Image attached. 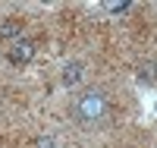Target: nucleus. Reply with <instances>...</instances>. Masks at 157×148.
<instances>
[{
  "label": "nucleus",
  "instance_id": "nucleus-3",
  "mask_svg": "<svg viewBox=\"0 0 157 148\" xmlns=\"http://www.w3.org/2000/svg\"><path fill=\"white\" fill-rule=\"evenodd\" d=\"M19 35V22H3L0 25V38H16Z\"/></svg>",
  "mask_w": 157,
  "mask_h": 148
},
{
  "label": "nucleus",
  "instance_id": "nucleus-2",
  "mask_svg": "<svg viewBox=\"0 0 157 148\" xmlns=\"http://www.w3.org/2000/svg\"><path fill=\"white\" fill-rule=\"evenodd\" d=\"M6 57H10V63H29L35 57V41H29V38H16L13 47L6 50Z\"/></svg>",
  "mask_w": 157,
  "mask_h": 148
},
{
  "label": "nucleus",
  "instance_id": "nucleus-4",
  "mask_svg": "<svg viewBox=\"0 0 157 148\" xmlns=\"http://www.w3.org/2000/svg\"><path fill=\"white\" fill-rule=\"evenodd\" d=\"M63 82H66V85L78 82V66H69V70H66V76H63Z\"/></svg>",
  "mask_w": 157,
  "mask_h": 148
},
{
  "label": "nucleus",
  "instance_id": "nucleus-5",
  "mask_svg": "<svg viewBox=\"0 0 157 148\" xmlns=\"http://www.w3.org/2000/svg\"><path fill=\"white\" fill-rule=\"evenodd\" d=\"M110 10H113V13H126V10H129V3H110Z\"/></svg>",
  "mask_w": 157,
  "mask_h": 148
},
{
  "label": "nucleus",
  "instance_id": "nucleus-1",
  "mask_svg": "<svg viewBox=\"0 0 157 148\" xmlns=\"http://www.w3.org/2000/svg\"><path fill=\"white\" fill-rule=\"evenodd\" d=\"M107 98L101 95V91H85L82 98L75 101V117L82 120V123H94V120H104L107 117Z\"/></svg>",
  "mask_w": 157,
  "mask_h": 148
}]
</instances>
